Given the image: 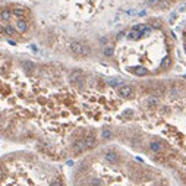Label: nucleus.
Here are the masks:
<instances>
[{"instance_id":"f257e3e1","label":"nucleus","mask_w":186,"mask_h":186,"mask_svg":"<svg viewBox=\"0 0 186 186\" xmlns=\"http://www.w3.org/2000/svg\"><path fill=\"white\" fill-rule=\"evenodd\" d=\"M70 51H72L75 56H78V57H86V56H90V53H91L90 47L85 46L84 42H81V41L72 42V44H70Z\"/></svg>"},{"instance_id":"f03ea898","label":"nucleus","mask_w":186,"mask_h":186,"mask_svg":"<svg viewBox=\"0 0 186 186\" xmlns=\"http://www.w3.org/2000/svg\"><path fill=\"white\" fill-rule=\"evenodd\" d=\"M69 82L72 85H75L76 88H82L85 84V78L82 70H72L69 73Z\"/></svg>"},{"instance_id":"7ed1b4c3","label":"nucleus","mask_w":186,"mask_h":186,"mask_svg":"<svg viewBox=\"0 0 186 186\" xmlns=\"http://www.w3.org/2000/svg\"><path fill=\"white\" fill-rule=\"evenodd\" d=\"M117 93L120 97H123V98H130L132 95H134V88L130 86V85H122V86H119Z\"/></svg>"},{"instance_id":"20e7f679","label":"nucleus","mask_w":186,"mask_h":186,"mask_svg":"<svg viewBox=\"0 0 186 186\" xmlns=\"http://www.w3.org/2000/svg\"><path fill=\"white\" fill-rule=\"evenodd\" d=\"M85 150H86V147H85V142L82 139L73 141V144H72V151L75 152V154H81V152H84Z\"/></svg>"},{"instance_id":"39448f33","label":"nucleus","mask_w":186,"mask_h":186,"mask_svg":"<svg viewBox=\"0 0 186 186\" xmlns=\"http://www.w3.org/2000/svg\"><path fill=\"white\" fill-rule=\"evenodd\" d=\"M106 161H109L110 164H117L119 163V154L116 151H107L104 154Z\"/></svg>"},{"instance_id":"423d86ee","label":"nucleus","mask_w":186,"mask_h":186,"mask_svg":"<svg viewBox=\"0 0 186 186\" xmlns=\"http://www.w3.org/2000/svg\"><path fill=\"white\" fill-rule=\"evenodd\" d=\"M15 29H16L19 34H25L26 31H28V24H26L25 21H22V19H18V22L15 24Z\"/></svg>"},{"instance_id":"0eeeda50","label":"nucleus","mask_w":186,"mask_h":186,"mask_svg":"<svg viewBox=\"0 0 186 186\" xmlns=\"http://www.w3.org/2000/svg\"><path fill=\"white\" fill-rule=\"evenodd\" d=\"M84 142H85V147L86 148H94L95 145H97V139H95V136L93 134H88V135L84 138Z\"/></svg>"},{"instance_id":"6e6552de","label":"nucleus","mask_w":186,"mask_h":186,"mask_svg":"<svg viewBox=\"0 0 186 186\" xmlns=\"http://www.w3.org/2000/svg\"><path fill=\"white\" fill-rule=\"evenodd\" d=\"M150 150L152 152H155V154H160V152L164 151V148H163V145L160 142H157V141H151L150 142Z\"/></svg>"},{"instance_id":"1a4fd4ad","label":"nucleus","mask_w":186,"mask_h":186,"mask_svg":"<svg viewBox=\"0 0 186 186\" xmlns=\"http://www.w3.org/2000/svg\"><path fill=\"white\" fill-rule=\"evenodd\" d=\"M12 13H13L15 16H18V18H22V16H25L26 13H28V10H26L25 8H21V6H15V8L12 9Z\"/></svg>"},{"instance_id":"9d476101","label":"nucleus","mask_w":186,"mask_h":186,"mask_svg":"<svg viewBox=\"0 0 186 186\" xmlns=\"http://www.w3.org/2000/svg\"><path fill=\"white\" fill-rule=\"evenodd\" d=\"M141 37H142V34H141L138 29H135V28H132L130 32L127 34V38H129V40H139Z\"/></svg>"},{"instance_id":"9b49d317","label":"nucleus","mask_w":186,"mask_h":186,"mask_svg":"<svg viewBox=\"0 0 186 186\" xmlns=\"http://www.w3.org/2000/svg\"><path fill=\"white\" fill-rule=\"evenodd\" d=\"M0 18H2L5 22H9V21H10V18H12V10H9V9H3V10H2V13H0Z\"/></svg>"},{"instance_id":"f8f14e48","label":"nucleus","mask_w":186,"mask_h":186,"mask_svg":"<svg viewBox=\"0 0 186 186\" xmlns=\"http://www.w3.org/2000/svg\"><path fill=\"white\" fill-rule=\"evenodd\" d=\"M130 70H132L135 75H138V76H145V75H147V72H148V70H147L145 68H142V66H136V68H132Z\"/></svg>"},{"instance_id":"ddd939ff","label":"nucleus","mask_w":186,"mask_h":186,"mask_svg":"<svg viewBox=\"0 0 186 186\" xmlns=\"http://www.w3.org/2000/svg\"><path fill=\"white\" fill-rule=\"evenodd\" d=\"M111 138H113V132H111L110 129H103L101 130V139L107 141V139H111Z\"/></svg>"},{"instance_id":"4468645a","label":"nucleus","mask_w":186,"mask_h":186,"mask_svg":"<svg viewBox=\"0 0 186 186\" xmlns=\"http://www.w3.org/2000/svg\"><path fill=\"white\" fill-rule=\"evenodd\" d=\"M103 53H104V56H107V57H111V56H113V53H114V49H113V46H104V49H103Z\"/></svg>"},{"instance_id":"2eb2a0df","label":"nucleus","mask_w":186,"mask_h":186,"mask_svg":"<svg viewBox=\"0 0 186 186\" xmlns=\"http://www.w3.org/2000/svg\"><path fill=\"white\" fill-rule=\"evenodd\" d=\"M170 63H171V60H170V57L167 56V57H164V59L161 60L160 63V69H163V70H166V69L170 66Z\"/></svg>"},{"instance_id":"dca6fc26","label":"nucleus","mask_w":186,"mask_h":186,"mask_svg":"<svg viewBox=\"0 0 186 186\" xmlns=\"http://www.w3.org/2000/svg\"><path fill=\"white\" fill-rule=\"evenodd\" d=\"M24 69H25V72H32L35 68V65L32 63V62H29V60H26V62H24Z\"/></svg>"},{"instance_id":"f3484780","label":"nucleus","mask_w":186,"mask_h":186,"mask_svg":"<svg viewBox=\"0 0 186 186\" xmlns=\"http://www.w3.org/2000/svg\"><path fill=\"white\" fill-rule=\"evenodd\" d=\"M147 106H148L150 109H154V107H157V106H158V100H157L155 97H151V98H148V100H147Z\"/></svg>"},{"instance_id":"a211bd4d","label":"nucleus","mask_w":186,"mask_h":186,"mask_svg":"<svg viewBox=\"0 0 186 186\" xmlns=\"http://www.w3.org/2000/svg\"><path fill=\"white\" fill-rule=\"evenodd\" d=\"M90 186H103L101 179H98V178H91V179H90Z\"/></svg>"},{"instance_id":"6ab92c4d","label":"nucleus","mask_w":186,"mask_h":186,"mask_svg":"<svg viewBox=\"0 0 186 186\" xmlns=\"http://www.w3.org/2000/svg\"><path fill=\"white\" fill-rule=\"evenodd\" d=\"M5 34H8L9 37H13L15 35V28L12 25H6L5 26Z\"/></svg>"},{"instance_id":"aec40b11","label":"nucleus","mask_w":186,"mask_h":186,"mask_svg":"<svg viewBox=\"0 0 186 186\" xmlns=\"http://www.w3.org/2000/svg\"><path fill=\"white\" fill-rule=\"evenodd\" d=\"M119 84H122L120 79H110V81H109V85H110V86H117Z\"/></svg>"},{"instance_id":"412c9836","label":"nucleus","mask_w":186,"mask_h":186,"mask_svg":"<svg viewBox=\"0 0 186 186\" xmlns=\"http://www.w3.org/2000/svg\"><path fill=\"white\" fill-rule=\"evenodd\" d=\"M150 24H152L154 28H160L161 26V22L158 21V19H151V21H150Z\"/></svg>"},{"instance_id":"4be33fe9","label":"nucleus","mask_w":186,"mask_h":186,"mask_svg":"<svg viewBox=\"0 0 186 186\" xmlns=\"http://www.w3.org/2000/svg\"><path fill=\"white\" fill-rule=\"evenodd\" d=\"M160 2H161V3H158V5H157L160 9H166L167 6H169V0H167V2H166V0H160Z\"/></svg>"},{"instance_id":"5701e85b","label":"nucleus","mask_w":186,"mask_h":186,"mask_svg":"<svg viewBox=\"0 0 186 186\" xmlns=\"http://www.w3.org/2000/svg\"><path fill=\"white\" fill-rule=\"evenodd\" d=\"M50 186H63V185H62V182H60L59 179H54V180L50 182Z\"/></svg>"},{"instance_id":"b1692460","label":"nucleus","mask_w":186,"mask_h":186,"mask_svg":"<svg viewBox=\"0 0 186 186\" xmlns=\"http://www.w3.org/2000/svg\"><path fill=\"white\" fill-rule=\"evenodd\" d=\"M130 114H132V110H126L123 113V116H130Z\"/></svg>"},{"instance_id":"393cba45","label":"nucleus","mask_w":186,"mask_h":186,"mask_svg":"<svg viewBox=\"0 0 186 186\" xmlns=\"http://www.w3.org/2000/svg\"><path fill=\"white\" fill-rule=\"evenodd\" d=\"M174 19H176V13H173V15H171V16H170V22H173V21H174Z\"/></svg>"},{"instance_id":"a878e982","label":"nucleus","mask_w":186,"mask_h":186,"mask_svg":"<svg viewBox=\"0 0 186 186\" xmlns=\"http://www.w3.org/2000/svg\"><path fill=\"white\" fill-rule=\"evenodd\" d=\"M3 34H5V28L0 26V37H3Z\"/></svg>"},{"instance_id":"bb28decb","label":"nucleus","mask_w":186,"mask_h":186,"mask_svg":"<svg viewBox=\"0 0 186 186\" xmlns=\"http://www.w3.org/2000/svg\"><path fill=\"white\" fill-rule=\"evenodd\" d=\"M3 178V171H2V170H0V179Z\"/></svg>"},{"instance_id":"cd10ccee","label":"nucleus","mask_w":186,"mask_h":186,"mask_svg":"<svg viewBox=\"0 0 186 186\" xmlns=\"http://www.w3.org/2000/svg\"><path fill=\"white\" fill-rule=\"evenodd\" d=\"M185 41H186V34H185Z\"/></svg>"}]
</instances>
